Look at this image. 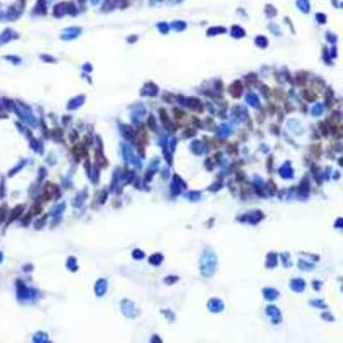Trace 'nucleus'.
Wrapping results in <instances>:
<instances>
[{"label":"nucleus","instance_id":"1","mask_svg":"<svg viewBox=\"0 0 343 343\" xmlns=\"http://www.w3.org/2000/svg\"><path fill=\"white\" fill-rule=\"evenodd\" d=\"M23 208H24V207H23V206H17V207L15 208V209L12 211V215H11V218H10V221H13V220H14V218H18L19 214H20L21 212H22Z\"/></svg>","mask_w":343,"mask_h":343}]
</instances>
